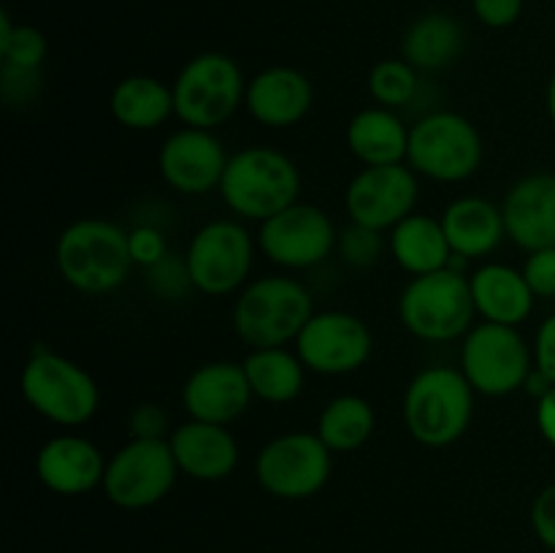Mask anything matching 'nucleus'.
Listing matches in <instances>:
<instances>
[{
  "label": "nucleus",
  "instance_id": "1",
  "mask_svg": "<svg viewBox=\"0 0 555 553\" xmlns=\"http://www.w3.org/2000/svg\"><path fill=\"white\" fill-rule=\"evenodd\" d=\"M54 263L60 276L87 296L117 291L135 266L128 231L101 217H85L63 228L54 244Z\"/></svg>",
  "mask_w": 555,
  "mask_h": 553
},
{
  "label": "nucleus",
  "instance_id": "2",
  "mask_svg": "<svg viewBox=\"0 0 555 553\" xmlns=\"http://www.w3.org/2000/svg\"><path fill=\"white\" fill-rule=\"evenodd\" d=\"M475 388L455 366H428L410 380L401 415L410 437L423 448L459 442L475 417Z\"/></svg>",
  "mask_w": 555,
  "mask_h": 553
},
{
  "label": "nucleus",
  "instance_id": "3",
  "mask_svg": "<svg viewBox=\"0 0 555 553\" xmlns=\"http://www.w3.org/2000/svg\"><path fill=\"white\" fill-rule=\"evenodd\" d=\"M301 193V171L274 146H244L231 155L220 195L228 209L242 220L266 222L293 206Z\"/></svg>",
  "mask_w": 555,
  "mask_h": 553
},
{
  "label": "nucleus",
  "instance_id": "4",
  "mask_svg": "<svg viewBox=\"0 0 555 553\" xmlns=\"http://www.w3.org/2000/svg\"><path fill=\"white\" fill-rule=\"evenodd\" d=\"M314 314L312 293L293 276L269 274L247 282L233 304V331L249 350L287 347Z\"/></svg>",
  "mask_w": 555,
  "mask_h": 553
},
{
  "label": "nucleus",
  "instance_id": "5",
  "mask_svg": "<svg viewBox=\"0 0 555 553\" xmlns=\"http://www.w3.org/2000/svg\"><path fill=\"white\" fill-rule=\"evenodd\" d=\"M477 309L469 274L453 269L412 276L399 296V320L421 342H455L472 331Z\"/></svg>",
  "mask_w": 555,
  "mask_h": 553
},
{
  "label": "nucleus",
  "instance_id": "6",
  "mask_svg": "<svg viewBox=\"0 0 555 553\" xmlns=\"http://www.w3.org/2000/svg\"><path fill=\"white\" fill-rule=\"evenodd\" d=\"M22 396L49 423L74 428L92 421L101 407L95 377L70 358L38 347L22 369Z\"/></svg>",
  "mask_w": 555,
  "mask_h": 553
},
{
  "label": "nucleus",
  "instance_id": "7",
  "mask_svg": "<svg viewBox=\"0 0 555 553\" xmlns=\"http://www.w3.org/2000/svg\"><path fill=\"white\" fill-rule=\"evenodd\" d=\"M482 136L459 112H431L410 128L406 166L434 182H466L480 171Z\"/></svg>",
  "mask_w": 555,
  "mask_h": 553
},
{
  "label": "nucleus",
  "instance_id": "8",
  "mask_svg": "<svg viewBox=\"0 0 555 553\" xmlns=\"http://www.w3.org/2000/svg\"><path fill=\"white\" fill-rule=\"evenodd\" d=\"M247 79L233 57L222 52L195 54L173 81V114L188 128L215 130L244 103Z\"/></svg>",
  "mask_w": 555,
  "mask_h": 553
},
{
  "label": "nucleus",
  "instance_id": "9",
  "mask_svg": "<svg viewBox=\"0 0 555 553\" xmlns=\"http://www.w3.org/2000/svg\"><path fill=\"white\" fill-rule=\"evenodd\" d=\"M534 369V352L518 329L499 323H477L461 342V372L475 394L502 399L524 390Z\"/></svg>",
  "mask_w": 555,
  "mask_h": 553
},
{
  "label": "nucleus",
  "instance_id": "10",
  "mask_svg": "<svg viewBox=\"0 0 555 553\" xmlns=\"http://www.w3.org/2000/svg\"><path fill=\"white\" fill-rule=\"evenodd\" d=\"M334 470V453L318 432H287L269 439L255 459V477L266 493L285 502H301L325 488Z\"/></svg>",
  "mask_w": 555,
  "mask_h": 553
},
{
  "label": "nucleus",
  "instance_id": "11",
  "mask_svg": "<svg viewBox=\"0 0 555 553\" xmlns=\"http://www.w3.org/2000/svg\"><path fill=\"white\" fill-rule=\"evenodd\" d=\"M182 475L168 439H130L108 459L103 493L119 510H146L168 497Z\"/></svg>",
  "mask_w": 555,
  "mask_h": 553
},
{
  "label": "nucleus",
  "instance_id": "12",
  "mask_svg": "<svg viewBox=\"0 0 555 553\" xmlns=\"http://www.w3.org/2000/svg\"><path fill=\"white\" fill-rule=\"evenodd\" d=\"M255 242L238 220H211L201 226L184 249L190 282L204 296H228L247 285Z\"/></svg>",
  "mask_w": 555,
  "mask_h": 553
},
{
  "label": "nucleus",
  "instance_id": "13",
  "mask_svg": "<svg viewBox=\"0 0 555 553\" xmlns=\"http://www.w3.org/2000/svg\"><path fill=\"white\" fill-rule=\"evenodd\" d=\"M293 345L309 372L339 377L366 366L374 350V336L366 320L358 314L345 309H325L309 318Z\"/></svg>",
  "mask_w": 555,
  "mask_h": 553
},
{
  "label": "nucleus",
  "instance_id": "14",
  "mask_svg": "<svg viewBox=\"0 0 555 553\" xmlns=\"http://www.w3.org/2000/svg\"><path fill=\"white\" fill-rule=\"evenodd\" d=\"M334 220L320 206L296 201L280 215L260 222V253L282 269L301 271L323 263L336 249Z\"/></svg>",
  "mask_w": 555,
  "mask_h": 553
},
{
  "label": "nucleus",
  "instance_id": "15",
  "mask_svg": "<svg viewBox=\"0 0 555 553\" xmlns=\"http://www.w3.org/2000/svg\"><path fill=\"white\" fill-rule=\"evenodd\" d=\"M421 184L406 163L396 166H363L345 190V206L350 222L390 231L417 206Z\"/></svg>",
  "mask_w": 555,
  "mask_h": 553
},
{
  "label": "nucleus",
  "instance_id": "16",
  "mask_svg": "<svg viewBox=\"0 0 555 553\" xmlns=\"http://www.w3.org/2000/svg\"><path fill=\"white\" fill-rule=\"evenodd\" d=\"M231 155L215 130L179 128L168 136L157 152V171L163 182L182 195H206L220 190Z\"/></svg>",
  "mask_w": 555,
  "mask_h": 553
},
{
  "label": "nucleus",
  "instance_id": "17",
  "mask_svg": "<svg viewBox=\"0 0 555 553\" xmlns=\"http://www.w3.org/2000/svg\"><path fill=\"white\" fill-rule=\"evenodd\" d=\"M253 399L244 366L233 361L201 363L182 385V407L190 421L231 426L249 410Z\"/></svg>",
  "mask_w": 555,
  "mask_h": 553
},
{
  "label": "nucleus",
  "instance_id": "18",
  "mask_svg": "<svg viewBox=\"0 0 555 553\" xmlns=\"http://www.w3.org/2000/svg\"><path fill=\"white\" fill-rule=\"evenodd\" d=\"M504 228L515 247H555V173L534 171L520 177L502 201Z\"/></svg>",
  "mask_w": 555,
  "mask_h": 553
},
{
  "label": "nucleus",
  "instance_id": "19",
  "mask_svg": "<svg viewBox=\"0 0 555 553\" xmlns=\"http://www.w3.org/2000/svg\"><path fill=\"white\" fill-rule=\"evenodd\" d=\"M106 464L101 448L79 434H60L47 439L36 453V475L52 493L81 497L103 486Z\"/></svg>",
  "mask_w": 555,
  "mask_h": 553
},
{
  "label": "nucleus",
  "instance_id": "20",
  "mask_svg": "<svg viewBox=\"0 0 555 553\" xmlns=\"http://www.w3.org/2000/svg\"><path fill=\"white\" fill-rule=\"evenodd\" d=\"M314 103L312 81L291 65H271L247 81L244 106L249 117L271 130H285L301 123Z\"/></svg>",
  "mask_w": 555,
  "mask_h": 553
},
{
  "label": "nucleus",
  "instance_id": "21",
  "mask_svg": "<svg viewBox=\"0 0 555 553\" xmlns=\"http://www.w3.org/2000/svg\"><path fill=\"white\" fill-rule=\"evenodd\" d=\"M179 472L201 483L225 480L238 466V442L220 423L184 421L168 437Z\"/></svg>",
  "mask_w": 555,
  "mask_h": 553
},
{
  "label": "nucleus",
  "instance_id": "22",
  "mask_svg": "<svg viewBox=\"0 0 555 553\" xmlns=\"http://www.w3.org/2000/svg\"><path fill=\"white\" fill-rule=\"evenodd\" d=\"M469 291L477 314L486 323L518 329L534 312L537 296L526 282L524 269H515L509 263L477 266L475 271H469Z\"/></svg>",
  "mask_w": 555,
  "mask_h": 553
},
{
  "label": "nucleus",
  "instance_id": "23",
  "mask_svg": "<svg viewBox=\"0 0 555 553\" xmlns=\"http://www.w3.org/2000/svg\"><path fill=\"white\" fill-rule=\"evenodd\" d=\"M439 220L453 253L469 260L488 258L507 239L502 206L482 195H461L450 201Z\"/></svg>",
  "mask_w": 555,
  "mask_h": 553
},
{
  "label": "nucleus",
  "instance_id": "24",
  "mask_svg": "<svg viewBox=\"0 0 555 553\" xmlns=\"http://www.w3.org/2000/svg\"><path fill=\"white\" fill-rule=\"evenodd\" d=\"M347 146L363 166H396L406 163L410 128L396 108L366 106L347 125Z\"/></svg>",
  "mask_w": 555,
  "mask_h": 553
},
{
  "label": "nucleus",
  "instance_id": "25",
  "mask_svg": "<svg viewBox=\"0 0 555 553\" xmlns=\"http://www.w3.org/2000/svg\"><path fill=\"white\" fill-rule=\"evenodd\" d=\"M388 247L396 263L412 276L448 269L450 255H453L442 220L423 211H412L399 226L390 228Z\"/></svg>",
  "mask_w": 555,
  "mask_h": 553
},
{
  "label": "nucleus",
  "instance_id": "26",
  "mask_svg": "<svg viewBox=\"0 0 555 553\" xmlns=\"http://www.w3.org/2000/svg\"><path fill=\"white\" fill-rule=\"evenodd\" d=\"M244 374L249 380L255 399L266 404H287L298 399L307 385V372L304 361L296 350L287 347H260L249 350L242 361Z\"/></svg>",
  "mask_w": 555,
  "mask_h": 553
},
{
  "label": "nucleus",
  "instance_id": "27",
  "mask_svg": "<svg viewBox=\"0 0 555 553\" xmlns=\"http://www.w3.org/2000/svg\"><path fill=\"white\" fill-rule=\"evenodd\" d=\"M112 117L128 130H155L173 114V87L155 76H128L108 98Z\"/></svg>",
  "mask_w": 555,
  "mask_h": 553
},
{
  "label": "nucleus",
  "instance_id": "28",
  "mask_svg": "<svg viewBox=\"0 0 555 553\" xmlns=\"http://www.w3.org/2000/svg\"><path fill=\"white\" fill-rule=\"evenodd\" d=\"M464 52V27L448 14H426L412 22L401 41V57L417 70L450 68Z\"/></svg>",
  "mask_w": 555,
  "mask_h": 553
},
{
  "label": "nucleus",
  "instance_id": "29",
  "mask_svg": "<svg viewBox=\"0 0 555 553\" xmlns=\"http://www.w3.org/2000/svg\"><path fill=\"white\" fill-rule=\"evenodd\" d=\"M314 432L328 445L331 453L361 450L374 434V407L363 396H336L318 415V428Z\"/></svg>",
  "mask_w": 555,
  "mask_h": 553
},
{
  "label": "nucleus",
  "instance_id": "30",
  "mask_svg": "<svg viewBox=\"0 0 555 553\" xmlns=\"http://www.w3.org/2000/svg\"><path fill=\"white\" fill-rule=\"evenodd\" d=\"M417 92V68H412L404 57L379 60L369 70V95L377 106L401 108L415 98Z\"/></svg>",
  "mask_w": 555,
  "mask_h": 553
},
{
  "label": "nucleus",
  "instance_id": "31",
  "mask_svg": "<svg viewBox=\"0 0 555 553\" xmlns=\"http://www.w3.org/2000/svg\"><path fill=\"white\" fill-rule=\"evenodd\" d=\"M0 57L3 65L22 70H41L47 60V38L38 27L11 25L9 11L0 14Z\"/></svg>",
  "mask_w": 555,
  "mask_h": 553
},
{
  "label": "nucleus",
  "instance_id": "32",
  "mask_svg": "<svg viewBox=\"0 0 555 553\" xmlns=\"http://www.w3.org/2000/svg\"><path fill=\"white\" fill-rule=\"evenodd\" d=\"M385 244L388 242H385L383 231L358 226V222L341 228L339 239H336V249H339L341 260L352 269H369V266L377 263L385 253Z\"/></svg>",
  "mask_w": 555,
  "mask_h": 553
},
{
  "label": "nucleus",
  "instance_id": "33",
  "mask_svg": "<svg viewBox=\"0 0 555 553\" xmlns=\"http://www.w3.org/2000/svg\"><path fill=\"white\" fill-rule=\"evenodd\" d=\"M146 285L160 298H182L193 287L184 255L182 258H173V253H168L160 263L146 269Z\"/></svg>",
  "mask_w": 555,
  "mask_h": 553
},
{
  "label": "nucleus",
  "instance_id": "34",
  "mask_svg": "<svg viewBox=\"0 0 555 553\" xmlns=\"http://www.w3.org/2000/svg\"><path fill=\"white\" fill-rule=\"evenodd\" d=\"M130 258L141 269H152L168 255V239L160 228L155 226H135L128 231Z\"/></svg>",
  "mask_w": 555,
  "mask_h": 553
},
{
  "label": "nucleus",
  "instance_id": "35",
  "mask_svg": "<svg viewBox=\"0 0 555 553\" xmlns=\"http://www.w3.org/2000/svg\"><path fill=\"white\" fill-rule=\"evenodd\" d=\"M524 276L537 298H555V247L529 253L524 263Z\"/></svg>",
  "mask_w": 555,
  "mask_h": 553
},
{
  "label": "nucleus",
  "instance_id": "36",
  "mask_svg": "<svg viewBox=\"0 0 555 553\" xmlns=\"http://www.w3.org/2000/svg\"><path fill=\"white\" fill-rule=\"evenodd\" d=\"M133 439H168L173 428H168V412L155 401H144L130 412L128 421Z\"/></svg>",
  "mask_w": 555,
  "mask_h": 553
},
{
  "label": "nucleus",
  "instance_id": "37",
  "mask_svg": "<svg viewBox=\"0 0 555 553\" xmlns=\"http://www.w3.org/2000/svg\"><path fill=\"white\" fill-rule=\"evenodd\" d=\"M531 529L537 540L555 553V483L542 488L531 502Z\"/></svg>",
  "mask_w": 555,
  "mask_h": 553
},
{
  "label": "nucleus",
  "instance_id": "38",
  "mask_svg": "<svg viewBox=\"0 0 555 553\" xmlns=\"http://www.w3.org/2000/svg\"><path fill=\"white\" fill-rule=\"evenodd\" d=\"M477 20L488 27H509L524 14V0H472Z\"/></svg>",
  "mask_w": 555,
  "mask_h": 553
},
{
  "label": "nucleus",
  "instance_id": "39",
  "mask_svg": "<svg viewBox=\"0 0 555 553\" xmlns=\"http://www.w3.org/2000/svg\"><path fill=\"white\" fill-rule=\"evenodd\" d=\"M3 95L9 103H27L41 87V70H22L3 65Z\"/></svg>",
  "mask_w": 555,
  "mask_h": 553
},
{
  "label": "nucleus",
  "instance_id": "40",
  "mask_svg": "<svg viewBox=\"0 0 555 553\" xmlns=\"http://www.w3.org/2000/svg\"><path fill=\"white\" fill-rule=\"evenodd\" d=\"M531 352H534V366L555 385V312L547 314L537 329Z\"/></svg>",
  "mask_w": 555,
  "mask_h": 553
},
{
  "label": "nucleus",
  "instance_id": "41",
  "mask_svg": "<svg viewBox=\"0 0 555 553\" xmlns=\"http://www.w3.org/2000/svg\"><path fill=\"white\" fill-rule=\"evenodd\" d=\"M534 417H537V428H540L542 439H545L551 448H555V385L545 396H542V399H537Z\"/></svg>",
  "mask_w": 555,
  "mask_h": 553
},
{
  "label": "nucleus",
  "instance_id": "42",
  "mask_svg": "<svg viewBox=\"0 0 555 553\" xmlns=\"http://www.w3.org/2000/svg\"><path fill=\"white\" fill-rule=\"evenodd\" d=\"M553 388V383L551 380L545 377V374L540 372V369H531V374H529V380H526V385H524V390L529 396H534V399H542V396L547 394V390Z\"/></svg>",
  "mask_w": 555,
  "mask_h": 553
},
{
  "label": "nucleus",
  "instance_id": "43",
  "mask_svg": "<svg viewBox=\"0 0 555 553\" xmlns=\"http://www.w3.org/2000/svg\"><path fill=\"white\" fill-rule=\"evenodd\" d=\"M545 103H547V117H551L553 128H555V74L547 81V92H545Z\"/></svg>",
  "mask_w": 555,
  "mask_h": 553
}]
</instances>
